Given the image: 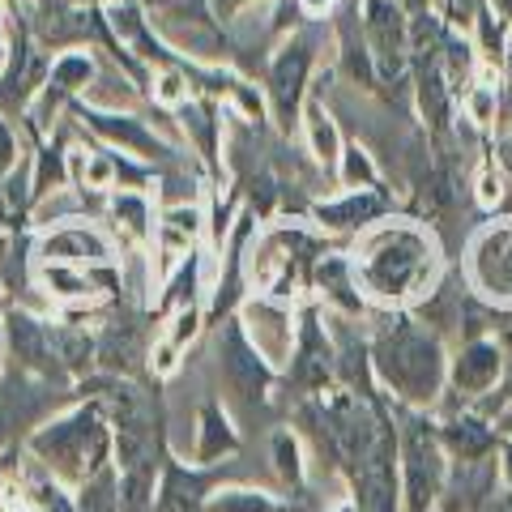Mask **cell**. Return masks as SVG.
Segmentation results:
<instances>
[{
	"mask_svg": "<svg viewBox=\"0 0 512 512\" xmlns=\"http://www.w3.org/2000/svg\"><path fill=\"white\" fill-rule=\"evenodd\" d=\"M431 265V252L419 235L410 231H384L380 239H372L367 248V261H363V278L376 295H406L414 282L427 274Z\"/></svg>",
	"mask_w": 512,
	"mask_h": 512,
	"instance_id": "cell-1",
	"label": "cell"
},
{
	"mask_svg": "<svg viewBox=\"0 0 512 512\" xmlns=\"http://www.w3.org/2000/svg\"><path fill=\"white\" fill-rule=\"evenodd\" d=\"M380 372L406 397H431L440 384V350L427 338L397 333V338L380 342Z\"/></svg>",
	"mask_w": 512,
	"mask_h": 512,
	"instance_id": "cell-2",
	"label": "cell"
},
{
	"mask_svg": "<svg viewBox=\"0 0 512 512\" xmlns=\"http://www.w3.org/2000/svg\"><path fill=\"white\" fill-rule=\"evenodd\" d=\"M35 448L43 457H52L60 470H77V461H82L86 453L90 457H99V448H103V431H99V419L94 414H77V419L69 423H60L52 431H43V436L35 440Z\"/></svg>",
	"mask_w": 512,
	"mask_h": 512,
	"instance_id": "cell-3",
	"label": "cell"
},
{
	"mask_svg": "<svg viewBox=\"0 0 512 512\" xmlns=\"http://www.w3.org/2000/svg\"><path fill=\"white\" fill-rule=\"evenodd\" d=\"M440 483V466H436V448L423 423H410V440H406V487H410V512H423L436 495Z\"/></svg>",
	"mask_w": 512,
	"mask_h": 512,
	"instance_id": "cell-4",
	"label": "cell"
},
{
	"mask_svg": "<svg viewBox=\"0 0 512 512\" xmlns=\"http://www.w3.org/2000/svg\"><path fill=\"white\" fill-rule=\"evenodd\" d=\"M367 26H372V43H376L384 77H397L406 69V26H402V13H397L389 0H372V5H367Z\"/></svg>",
	"mask_w": 512,
	"mask_h": 512,
	"instance_id": "cell-5",
	"label": "cell"
},
{
	"mask_svg": "<svg viewBox=\"0 0 512 512\" xmlns=\"http://www.w3.org/2000/svg\"><path fill=\"white\" fill-rule=\"evenodd\" d=\"M222 367H227V380L235 384V393L244 397H261L265 384H269V372L265 363L256 359V350L244 342V333L235 325L227 329V338H222Z\"/></svg>",
	"mask_w": 512,
	"mask_h": 512,
	"instance_id": "cell-6",
	"label": "cell"
},
{
	"mask_svg": "<svg viewBox=\"0 0 512 512\" xmlns=\"http://www.w3.org/2000/svg\"><path fill=\"white\" fill-rule=\"evenodd\" d=\"M474 274L491 295H512V231H491L474 248Z\"/></svg>",
	"mask_w": 512,
	"mask_h": 512,
	"instance_id": "cell-7",
	"label": "cell"
},
{
	"mask_svg": "<svg viewBox=\"0 0 512 512\" xmlns=\"http://www.w3.org/2000/svg\"><path fill=\"white\" fill-rule=\"evenodd\" d=\"M333 436H338V444H342V453L346 457H355L359 466L367 457L376 453V427H372V419H367V414L355 406V402H338L333 406Z\"/></svg>",
	"mask_w": 512,
	"mask_h": 512,
	"instance_id": "cell-8",
	"label": "cell"
},
{
	"mask_svg": "<svg viewBox=\"0 0 512 512\" xmlns=\"http://www.w3.org/2000/svg\"><path fill=\"white\" fill-rule=\"evenodd\" d=\"M359 508L363 512H393V478H389L384 448H376L359 466Z\"/></svg>",
	"mask_w": 512,
	"mask_h": 512,
	"instance_id": "cell-9",
	"label": "cell"
},
{
	"mask_svg": "<svg viewBox=\"0 0 512 512\" xmlns=\"http://www.w3.org/2000/svg\"><path fill=\"white\" fill-rule=\"evenodd\" d=\"M303 73H308V52H303V47H291V52L274 64V99H278V111L286 120H291V111L299 103Z\"/></svg>",
	"mask_w": 512,
	"mask_h": 512,
	"instance_id": "cell-10",
	"label": "cell"
},
{
	"mask_svg": "<svg viewBox=\"0 0 512 512\" xmlns=\"http://www.w3.org/2000/svg\"><path fill=\"white\" fill-rule=\"evenodd\" d=\"M495 372H500V355H495V346L487 342H474L466 355L457 359V384L461 389H487V384L495 380Z\"/></svg>",
	"mask_w": 512,
	"mask_h": 512,
	"instance_id": "cell-11",
	"label": "cell"
},
{
	"mask_svg": "<svg viewBox=\"0 0 512 512\" xmlns=\"http://www.w3.org/2000/svg\"><path fill=\"white\" fill-rule=\"evenodd\" d=\"M9 338H13L18 359H26L30 367H52V359H47V338H43V329L35 325V320L13 316L9 320Z\"/></svg>",
	"mask_w": 512,
	"mask_h": 512,
	"instance_id": "cell-12",
	"label": "cell"
},
{
	"mask_svg": "<svg viewBox=\"0 0 512 512\" xmlns=\"http://www.w3.org/2000/svg\"><path fill=\"white\" fill-rule=\"evenodd\" d=\"M197 504H201V478H192L184 470H171L167 487H163V500H158V512H197Z\"/></svg>",
	"mask_w": 512,
	"mask_h": 512,
	"instance_id": "cell-13",
	"label": "cell"
},
{
	"mask_svg": "<svg viewBox=\"0 0 512 512\" xmlns=\"http://www.w3.org/2000/svg\"><path fill=\"white\" fill-rule=\"evenodd\" d=\"M94 128H99V133H107V137H116V141H124V146H133V150L163 154V150H158V141H154L141 124H133V120H120V116H94Z\"/></svg>",
	"mask_w": 512,
	"mask_h": 512,
	"instance_id": "cell-14",
	"label": "cell"
},
{
	"mask_svg": "<svg viewBox=\"0 0 512 512\" xmlns=\"http://www.w3.org/2000/svg\"><path fill=\"white\" fill-rule=\"evenodd\" d=\"M380 214V197H350L342 205H329V210H320V218L333 222V227H359V222L376 218Z\"/></svg>",
	"mask_w": 512,
	"mask_h": 512,
	"instance_id": "cell-15",
	"label": "cell"
},
{
	"mask_svg": "<svg viewBox=\"0 0 512 512\" xmlns=\"http://www.w3.org/2000/svg\"><path fill=\"white\" fill-rule=\"evenodd\" d=\"M448 440H453V448L461 457H478L491 444V431L483 423H474V419H461V423L448 427Z\"/></svg>",
	"mask_w": 512,
	"mask_h": 512,
	"instance_id": "cell-16",
	"label": "cell"
},
{
	"mask_svg": "<svg viewBox=\"0 0 512 512\" xmlns=\"http://www.w3.org/2000/svg\"><path fill=\"white\" fill-rule=\"evenodd\" d=\"M47 252L56 256H103V239L99 235H86V231H64L56 239H47Z\"/></svg>",
	"mask_w": 512,
	"mask_h": 512,
	"instance_id": "cell-17",
	"label": "cell"
},
{
	"mask_svg": "<svg viewBox=\"0 0 512 512\" xmlns=\"http://www.w3.org/2000/svg\"><path fill=\"white\" fill-rule=\"evenodd\" d=\"M116 504H120L116 483H111L107 470H99L94 474V483L86 487V495H82V512H116Z\"/></svg>",
	"mask_w": 512,
	"mask_h": 512,
	"instance_id": "cell-18",
	"label": "cell"
},
{
	"mask_svg": "<svg viewBox=\"0 0 512 512\" xmlns=\"http://www.w3.org/2000/svg\"><path fill=\"white\" fill-rule=\"evenodd\" d=\"M325 372H329V363L316 350V333H308V346H303V359H299V380L303 384H325Z\"/></svg>",
	"mask_w": 512,
	"mask_h": 512,
	"instance_id": "cell-19",
	"label": "cell"
},
{
	"mask_svg": "<svg viewBox=\"0 0 512 512\" xmlns=\"http://www.w3.org/2000/svg\"><path fill=\"white\" fill-rule=\"evenodd\" d=\"M222 448H231V431H227V423L218 419V410H205V444H201V457H218Z\"/></svg>",
	"mask_w": 512,
	"mask_h": 512,
	"instance_id": "cell-20",
	"label": "cell"
},
{
	"mask_svg": "<svg viewBox=\"0 0 512 512\" xmlns=\"http://www.w3.org/2000/svg\"><path fill=\"white\" fill-rule=\"evenodd\" d=\"M320 278L329 282V291H333V299H338L342 308H359V299L350 295V282H346V265H342V261H325Z\"/></svg>",
	"mask_w": 512,
	"mask_h": 512,
	"instance_id": "cell-21",
	"label": "cell"
},
{
	"mask_svg": "<svg viewBox=\"0 0 512 512\" xmlns=\"http://www.w3.org/2000/svg\"><path fill=\"white\" fill-rule=\"evenodd\" d=\"M423 111H427L431 124H444V86H440V77L431 69L423 73Z\"/></svg>",
	"mask_w": 512,
	"mask_h": 512,
	"instance_id": "cell-22",
	"label": "cell"
},
{
	"mask_svg": "<svg viewBox=\"0 0 512 512\" xmlns=\"http://www.w3.org/2000/svg\"><path fill=\"white\" fill-rule=\"evenodd\" d=\"M312 141H316L320 158H333V150H338V133H333V124H329L325 111H312Z\"/></svg>",
	"mask_w": 512,
	"mask_h": 512,
	"instance_id": "cell-23",
	"label": "cell"
},
{
	"mask_svg": "<svg viewBox=\"0 0 512 512\" xmlns=\"http://www.w3.org/2000/svg\"><path fill=\"white\" fill-rule=\"evenodd\" d=\"M86 77H90V60L69 56V60H60V69H56V86L60 90H73L77 82H86Z\"/></svg>",
	"mask_w": 512,
	"mask_h": 512,
	"instance_id": "cell-24",
	"label": "cell"
},
{
	"mask_svg": "<svg viewBox=\"0 0 512 512\" xmlns=\"http://www.w3.org/2000/svg\"><path fill=\"white\" fill-rule=\"evenodd\" d=\"M214 512H274L265 495H222Z\"/></svg>",
	"mask_w": 512,
	"mask_h": 512,
	"instance_id": "cell-25",
	"label": "cell"
},
{
	"mask_svg": "<svg viewBox=\"0 0 512 512\" xmlns=\"http://www.w3.org/2000/svg\"><path fill=\"white\" fill-rule=\"evenodd\" d=\"M116 214H124V218H128V227H133L137 235L146 231V205H141L137 197H120V201H116Z\"/></svg>",
	"mask_w": 512,
	"mask_h": 512,
	"instance_id": "cell-26",
	"label": "cell"
},
{
	"mask_svg": "<svg viewBox=\"0 0 512 512\" xmlns=\"http://www.w3.org/2000/svg\"><path fill=\"white\" fill-rule=\"evenodd\" d=\"M274 448H278V466H282V474H291V478H295V470H299V466H295V444L286 440V436H278Z\"/></svg>",
	"mask_w": 512,
	"mask_h": 512,
	"instance_id": "cell-27",
	"label": "cell"
},
{
	"mask_svg": "<svg viewBox=\"0 0 512 512\" xmlns=\"http://www.w3.org/2000/svg\"><path fill=\"white\" fill-rule=\"evenodd\" d=\"M60 355H64V363H82L90 355V346L82 338H60Z\"/></svg>",
	"mask_w": 512,
	"mask_h": 512,
	"instance_id": "cell-28",
	"label": "cell"
},
{
	"mask_svg": "<svg viewBox=\"0 0 512 512\" xmlns=\"http://www.w3.org/2000/svg\"><path fill=\"white\" fill-rule=\"evenodd\" d=\"M350 180H367V175H372V167H367V158H350Z\"/></svg>",
	"mask_w": 512,
	"mask_h": 512,
	"instance_id": "cell-29",
	"label": "cell"
},
{
	"mask_svg": "<svg viewBox=\"0 0 512 512\" xmlns=\"http://www.w3.org/2000/svg\"><path fill=\"white\" fill-rule=\"evenodd\" d=\"M9 154H13V141H9V133H5V124H0V167L9 163Z\"/></svg>",
	"mask_w": 512,
	"mask_h": 512,
	"instance_id": "cell-30",
	"label": "cell"
},
{
	"mask_svg": "<svg viewBox=\"0 0 512 512\" xmlns=\"http://www.w3.org/2000/svg\"><path fill=\"white\" fill-rule=\"evenodd\" d=\"M500 9L508 13V18H512V0H500Z\"/></svg>",
	"mask_w": 512,
	"mask_h": 512,
	"instance_id": "cell-31",
	"label": "cell"
},
{
	"mask_svg": "<svg viewBox=\"0 0 512 512\" xmlns=\"http://www.w3.org/2000/svg\"><path fill=\"white\" fill-rule=\"evenodd\" d=\"M508 483H512V448H508Z\"/></svg>",
	"mask_w": 512,
	"mask_h": 512,
	"instance_id": "cell-32",
	"label": "cell"
},
{
	"mask_svg": "<svg viewBox=\"0 0 512 512\" xmlns=\"http://www.w3.org/2000/svg\"><path fill=\"white\" fill-rule=\"evenodd\" d=\"M508 342H512V333H508Z\"/></svg>",
	"mask_w": 512,
	"mask_h": 512,
	"instance_id": "cell-33",
	"label": "cell"
},
{
	"mask_svg": "<svg viewBox=\"0 0 512 512\" xmlns=\"http://www.w3.org/2000/svg\"><path fill=\"white\" fill-rule=\"evenodd\" d=\"M508 512H512V504H508Z\"/></svg>",
	"mask_w": 512,
	"mask_h": 512,
	"instance_id": "cell-34",
	"label": "cell"
}]
</instances>
